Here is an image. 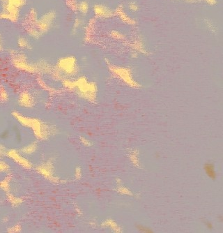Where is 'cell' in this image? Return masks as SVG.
Wrapping results in <instances>:
<instances>
[{
	"mask_svg": "<svg viewBox=\"0 0 223 233\" xmlns=\"http://www.w3.org/2000/svg\"><path fill=\"white\" fill-rule=\"evenodd\" d=\"M204 169H205L206 173L209 176V177L212 179L215 178V176H216L214 168H213V166H212V164H206Z\"/></svg>",
	"mask_w": 223,
	"mask_h": 233,
	"instance_id": "1",
	"label": "cell"
}]
</instances>
